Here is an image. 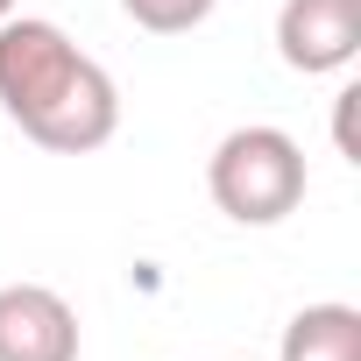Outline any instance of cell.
Segmentation results:
<instances>
[{
  "label": "cell",
  "instance_id": "obj_3",
  "mask_svg": "<svg viewBox=\"0 0 361 361\" xmlns=\"http://www.w3.org/2000/svg\"><path fill=\"white\" fill-rule=\"evenodd\" d=\"M276 57L298 78H333L361 57V0H283L276 8Z\"/></svg>",
  "mask_w": 361,
  "mask_h": 361
},
{
  "label": "cell",
  "instance_id": "obj_2",
  "mask_svg": "<svg viewBox=\"0 0 361 361\" xmlns=\"http://www.w3.org/2000/svg\"><path fill=\"white\" fill-rule=\"evenodd\" d=\"M305 149L298 135L269 128V121H248L234 135H220L213 163H206V192L213 206L234 220V227H276L305 206Z\"/></svg>",
  "mask_w": 361,
  "mask_h": 361
},
{
  "label": "cell",
  "instance_id": "obj_1",
  "mask_svg": "<svg viewBox=\"0 0 361 361\" xmlns=\"http://www.w3.org/2000/svg\"><path fill=\"white\" fill-rule=\"evenodd\" d=\"M0 114L50 156H92L121 128V92L99 57H85L57 22H0Z\"/></svg>",
  "mask_w": 361,
  "mask_h": 361
},
{
  "label": "cell",
  "instance_id": "obj_5",
  "mask_svg": "<svg viewBox=\"0 0 361 361\" xmlns=\"http://www.w3.org/2000/svg\"><path fill=\"white\" fill-rule=\"evenodd\" d=\"M276 361H361V312L354 305H305L290 312Z\"/></svg>",
  "mask_w": 361,
  "mask_h": 361
},
{
  "label": "cell",
  "instance_id": "obj_6",
  "mask_svg": "<svg viewBox=\"0 0 361 361\" xmlns=\"http://www.w3.org/2000/svg\"><path fill=\"white\" fill-rule=\"evenodd\" d=\"M220 0H121V15L149 36H192L199 22H213Z\"/></svg>",
  "mask_w": 361,
  "mask_h": 361
},
{
  "label": "cell",
  "instance_id": "obj_7",
  "mask_svg": "<svg viewBox=\"0 0 361 361\" xmlns=\"http://www.w3.org/2000/svg\"><path fill=\"white\" fill-rule=\"evenodd\" d=\"M15 8H22V0H0V22H8V15H15Z\"/></svg>",
  "mask_w": 361,
  "mask_h": 361
},
{
  "label": "cell",
  "instance_id": "obj_4",
  "mask_svg": "<svg viewBox=\"0 0 361 361\" xmlns=\"http://www.w3.org/2000/svg\"><path fill=\"white\" fill-rule=\"evenodd\" d=\"M0 361H78V312L50 283H0Z\"/></svg>",
  "mask_w": 361,
  "mask_h": 361
}]
</instances>
